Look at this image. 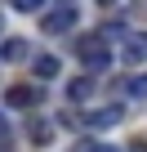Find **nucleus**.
<instances>
[{
  "label": "nucleus",
  "instance_id": "4",
  "mask_svg": "<svg viewBox=\"0 0 147 152\" xmlns=\"http://www.w3.org/2000/svg\"><path fill=\"white\" fill-rule=\"evenodd\" d=\"M71 27H76V9H71V5H62V9H49V14H45V31L62 36V31H71Z\"/></svg>",
  "mask_w": 147,
  "mask_h": 152
},
{
  "label": "nucleus",
  "instance_id": "1",
  "mask_svg": "<svg viewBox=\"0 0 147 152\" xmlns=\"http://www.w3.org/2000/svg\"><path fill=\"white\" fill-rule=\"evenodd\" d=\"M80 63H85L89 72H107V67H112V40H107L103 31L85 36V40H80Z\"/></svg>",
  "mask_w": 147,
  "mask_h": 152
},
{
  "label": "nucleus",
  "instance_id": "10",
  "mask_svg": "<svg viewBox=\"0 0 147 152\" xmlns=\"http://www.w3.org/2000/svg\"><path fill=\"white\" fill-rule=\"evenodd\" d=\"M129 99H147V76H134L129 81Z\"/></svg>",
  "mask_w": 147,
  "mask_h": 152
},
{
  "label": "nucleus",
  "instance_id": "5",
  "mask_svg": "<svg viewBox=\"0 0 147 152\" xmlns=\"http://www.w3.org/2000/svg\"><path fill=\"white\" fill-rule=\"evenodd\" d=\"M9 107H22V112H31L36 103H40V85H9Z\"/></svg>",
  "mask_w": 147,
  "mask_h": 152
},
{
  "label": "nucleus",
  "instance_id": "16",
  "mask_svg": "<svg viewBox=\"0 0 147 152\" xmlns=\"http://www.w3.org/2000/svg\"><path fill=\"white\" fill-rule=\"evenodd\" d=\"M0 31H5V14H0Z\"/></svg>",
  "mask_w": 147,
  "mask_h": 152
},
{
  "label": "nucleus",
  "instance_id": "3",
  "mask_svg": "<svg viewBox=\"0 0 147 152\" xmlns=\"http://www.w3.org/2000/svg\"><path fill=\"white\" fill-rule=\"evenodd\" d=\"M120 116H125V107H120V103H107V107L85 112L80 125H85V130H112V125H120Z\"/></svg>",
  "mask_w": 147,
  "mask_h": 152
},
{
  "label": "nucleus",
  "instance_id": "8",
  "mask_svg": "<svg viewBox=\"0 0 147 152\" xmlns=\"http://www.w3.org/2000/svg\"><path fill=\"white\" fill-rule=\"evenodd\" d=\"M58 67H62V63H58L54 54H40V58H36V76H40V81H54Z\"/></svg>",
  "mask_w": 147,
  "mask_h": 152
},
{
  "label": "nucleus",
  "instance_id": "15",
  "mask_svg": "<svg viewBox=\"0 0 147 152\" xmlns=\"http://www.w3.org/2000/svg\"><path fill=\"white\" fill-rule=\"evenodd\" d=\"M98 5H107V9H112V5H116V0H98Z\"/></svg>",
  "mask_w": 147,
  "mask_h": 152
},
{
  "label": "nucleus",
  "instance_id": "11",
  "mask_svg": "<svg viewBox=\"0 0 147 152\" xmlns=\"http://www.w3.org/2000/svg\"><path fill=\"white\" fill-rule=\"evenodd\" d=\"M40 5H45V0H14V9H18V14H36Z\"/></svg>",
  "mask_w": 147,
  "mask_h": 152
},
{
  "label": "nucleus",
  "instance_id": "14",
  "mask_svg": "<svg viewBox=\"0 0 147 152\" xmlns=\"http://www.w3.org/2000/svg\"><path fill=\"white\" fill-rule=\"evenodd\" d=\"M129 152H147V143H134V148H129Z\"/></svg>",
  "mask_w": 147,
  "mask_h": 152
},
{
  "label": "nucleus",
  "instance_id": "2",
  "mask_svg": "<svg viewBox=\"0 0 147 152\" xmlns=\"http://www.w3.org/2000/svg\"><path fill=\"white\" fill-rule=\"evenodd\" d=\"M116 45H120V63L125 67H143L147 63V36L143 31H125Z\"/></svg>",
  "mask_w": 147,
  "mask_h": 152
},
{
  "label": "nucleus",
  "instance_id": "9",
  "mask_svg": "<svg viewBox=\"0 0 147 152\" xmlns=\"http://www.w3.org/2000/svg\"><path fill=\"white\" fill-rule=\"evenodd\" d=\"M89 90H94V85L85 81V76H80V81H71V85H67V94H71V103H80V99H89Z\"/></svg>",
  "mask_w": 147,
  "mask_h": 152
},
{
  "label": "nucleus",
  "instance_id": "7",
  "mask_svg": "<svg viewBox=\"0 0 147 152\" xmlns=\"http://www.w3.org/2000/svg\"><path fill=\"white\" fill-rule=\"evenodd\" d=\"M31 49H27V40H5V45H0V58H5V63H18V58H27Z\"/></svg>",
  "mask_w": 147,
  "mask_h": 152
},
{
  "label": "nucleus",
  "instance_id": "13",
  "mask_svg": "<svg viewBox=\"0 0 147 152\" xmlns=\"http://www.w3.org/2000/svg\"><path fill=\"white\" fill-rule=\"evenodd\" d=\"M9 134V121H5V112H0V139H5Z\"/></svg>",
  "mask_w": 147,
  "mask_h": 152
},
{
  "label": "nucleus",
  "instance_id": "12",
  "mask_svg": "<svg viewBox=\"0 0 147 152\" xmlns=\"http://www.w3.org/2000/svg\"><path fill=\"white\" fill-rule=\"evenodd\" d=\"M80 152H116V148H107V143H85Z\"/></svg>",
  "mask_w": 147,
  "mask_h": 152
},
{
  "label": "nucleus",
  "instance_id": "6",
  "mask_svg": "<svg viewBox=\"0 0 147 152\" xmlns=\"http://www.w3.org/2000/svg\"><path fill=\"white\" fill-rule=\"evenodd\" d=\"M27 134H31V143H49V139H54V125H49L45 116H31V125H27Z\"/></svg>",
  "mask_w": 147,
  "mask_h": 152
}]
</instances>
